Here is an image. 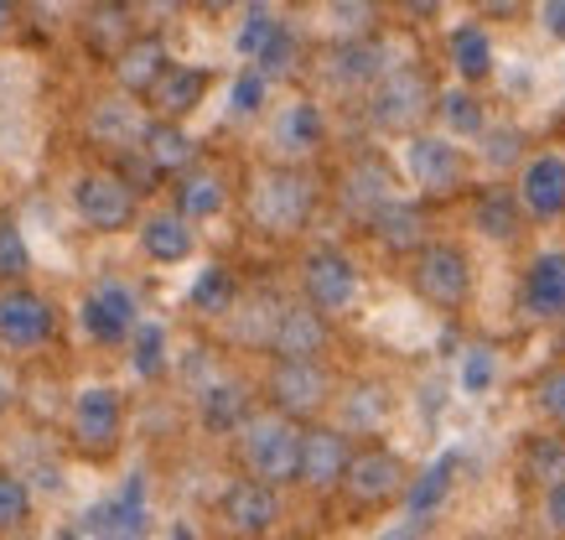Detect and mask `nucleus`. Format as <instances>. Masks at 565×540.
Returning a JSON list of instances; mask_svg holds the SVG:
<instances>
[{"label": "nucleus", "mask_w": 565, "mask_h": 540, "mask_svg": "<svg viewBox=\"0 0 565 540\" xmlns=\"http://www.w3.org/2000/svg\"><path fill=\"white\" fill-rule=\"evenodd\" d=\"M311 209H317V182L301 167H265L255 177V188H249V219L275 240L301 234Z\"/></svg>", "instance_id": "f257e3e1"}, {"label": "nucleus", "mask_w": 565, "mask_h": 540, "mask_svg": "<svg viewBox=\"0 0 565 540\" xmlns=\"http://www.w3.org/2000/svg\"><path fill=\"white\" fill-rule=\"evenodd\" d=\"M239 457L244 468H249V478H259V484H296V473H301V426L286 416H255L249 426L239 432Z\"/></svg>", "instance_id": "f03ea898"}, {"label": "nucleus", "mask_w": 565, "mask_h": 540, "mask_svg": "<svg viewBox=\"0 0 565 540\" xmlns=\"http://www.w3.org/2000/svg\"><path fill=\"white\" fill-rule=\"evenodd\" d=\"M436 84L426 78V68H390L369 94V120L374 130H415L436 109Z\"/></svg>", "instance_id": "7ed1b4c3"}, {"label": "nucleus", "mask_w": 565, "mask_h": 540, "mask_svg": "<svg viewBox=\"0 0 565 540\" xmlns=\"http://www.w3.org/2000/svg\"><path fill=\"white\" fill-rule=\"evenodd\" d=\"M265 395L270 411L286 421H307L332 401V374L322 364H291V359H275L265 374Z\"/></svg>", "instance_id": "20e7f679"}, {"label": "nucleus", "mask_w": 565, "mask_h": 540, "mask_svg": "<svg viewBox=\"0 0 565 540\" xmlns=\"http://www.w3.org/2000/svg\"><path fill=\"white\" fill-rule=\"evenodd\" d=\"M415 292L430 301V307H462L472 297V261H467L462 244H426L420 255H415Z\"/></svg>", "instance_id": "39448f33"}, {"label": "nucleus", "mask_w": 565, "mask_h": 540, "mask_svg": "<svg viewBox=\"0 0 565 540\" xmlns=\"http://www.w3.org/2000/svg\"><path fill=\"white\" fill-rule=\"evenodd\" d=\"M301 292H307V307H317L322 317L348 313L359 301V265L348 261L343 250L322 244L301 261Z\"/></svg>", "instance_id": "423d86ee"}, {"label": "nucleus", "mask_w": 565, "mask_h": 540, "mask_svg": "<svg viewBox=\"0 0 565 540\" xmlns=\"http://www.w3.org/2000/svg\"><path fill=\"white\" fill-rule=\"evenodd\" d=\"M52 332H57V313H52V301L32 286H6L0 292V343L6 349H42Z\"/></svg>", "instance_id": "0eeeda50"}, {"label": "nucleus", "mask_w": 565, "mask_h": 540, "mask_svg": "<svg viewBox=\"0 0 565 540\" xmlns=\"http://www.w3.org/2000/svg\"><path fill=\"white\" fill-rule=\"evenodd\" d=\"M125 432V401L109 384H84L73 401V442L84 453H115Z\"/></svg>", "instance_id": "6e6552de"}, {"label": "nucleus", "mask_w": 565, "mask_h": 540, "mask_svg": "<svg viewBox=\"0 0 565 540\" xmlns=\"http://www.w3.org/2000/svg\"><path fill=\"white\" fill-rule=\"evenodd\" d=\"M73 203H78V219L99 234H115V229L130 224L136 213V188L115 172H84L73 182Z\"/></svg>", "instance_id": "1a4fd4ad"}, {"label": "nucleus", "mask_w": 565, "mask_h": 540, "mask_svg": "<svg viewBox=\"0 0 565 540\" xmlns=\"http://www.w3.org/2000/svg\"><path fill=\"white\" fill-rule=\"evenodd\" d=\"M348 499H359V505H390V499H405V488H411V473L399 463V453L390 447H359L353 463H348Z\"/></svg>", "instance_id": "9d476101"}, {"label": "nucleus", "mask_w": 565, "mask_h": 540, "mask_svg": "<svg viewBox=\"0 0 565 540\" xmlns=\"http://www.w3.org/2000/svg\"><path fill=\"white\" fill-rule=\"evenodd\" d=\"M78 322H84V332L94 343H125V338L140 328L136 292H130L125 280H99L84 297V307H78Z\"/></svg>", "instance_id": "9b49d317"}, {"label": "nucleus", "mask_w": 565, "mask_h": 540, "mask_svg": "<svg viewBox=\"0 0 565 540\" xmlns=\"http://www.w3.org/2000/svg\"><path fill=\"white\" fill-rule=\"evenodd\" d=\"M223 525L244 540H265L280 525V494L259 478H239V484L223 488V505H218Z\"/></svg>", "instance_id": "f8f14e48"}, {"label": "nucleus", "mask_w": 565, "mask_h": 540, "mask_svg": "<svg viewBox=\"0 0 565 540\" xmlns=\"http://www.w3.org/2000/svg\"><path fill=\"white\" fill-rule=\"evenodd\" d=\"M327 338H332L327 317L317 307H307V301H291V307H280V317H275L270 353L275 359H291V364H322Z\"/></svg>", "instance_id": "ddd939ff"}, {"label": "nucleus", "mask_w": 565, "mask_h": 540, "mask_svg": "<svg viewBox=\"0 0 565 540\" xmlns=\"http://www.w3.org/2000/svg\"><path fill=\"white\" fill-rule=\"evenodd\" d=\"M146 525H151V509H146V478L130 473V484L104 499L84 515V536L94 540H146Z\"/></svg>", "instance_id": "4468645a"}, {"label": "nucleus", "mask_w": 565, "mask_h": 540, "mask_svg": "<svg viewBox=\"0 0 565 540\" xmlns=\"http://www.w3.org/2000/svg\"><path fill=\"white\" fill-rule=\"evenodd\" d=\"M348 463H353V447H348L343 426H307L301 432V473H296V484L327 494V488H338L348 478Z\"/></svg>", "instance_id": "2eb2a0df"}, {"label": "nucleus", "mask_w": 565, "mask_h": 540, "mask_svg": "<svg viewBox=\"0 0 565 540\" xmlns=\"http://www.w3.org/2000/svg\"><path fill=\"white\" fill-rule=\"evenodd\" d=\"M405 172H411V182L420 192H436V198H441V192H451L462 182L467 161L446 136H411V146H405Z\"/></svg>", "instance_id": "dca6fc26"}, {"label": "nucleus", "mask_w": 565, "mask_h": 540, "mask_svg": "<svg viewBox=\"0 0 565 540\" xmlns=\"http://www.w3.org/2000/svg\"><path fill=\"white\" fill-rule=\"evenodd\" d=\"M519 203L530 219H561L565 213V157L561 151H540L524 161L519 172Z\"/></svg>", "instance_id": "f3484780"}, {"label": "nucleus", "mask_w": 565, "mask_h": 540, "mask_svg": "<svg viewBox=\"0 0 565 540\" xmlns=\"http://www.w3.org/2000/svg\"><path fill=\"white\" fill-rule=\"evenodd\" d=\"M172 68L177 63L161 36H136V42H125L120 53H115V78H120V88L130 99H136V94H156Z\"/></svg>", "instance_id": "a211bd4d"}, {"label": "nucleus", "mask_w": 565, "mask_h": 540, "mask_svg": "<svg viewBox=\"0 0 565 540\" xmlns=\"http://www.w3.org/2000/svg\"><path fill=\"white\" fill-rule=\"evenodd\" d=\"M524 313L540 322H565V250H540L524 271Z\"/></svg>", "instance_id": "6ab92c4d"}, {"label": "nucleus", "mask_w": 565, "mask_h": 540, "mask_svg": "<svg viewBox=\"0 0 565 540\" xmlns=\"http://www.w3.org/2000/svg\"><path fill=\"white\" fill-rule=\"evenodd\" d=\"M146 130H151V120H140V105H130V94L99 99L94 115H88V140L109 146V151H136L146 140Z\"/></svg>", "instance_id": "aec40b11"}, {"label": "nucleus", "mask_w": 565, "mask_h": 540, "mask_svg": "<svg viewBox=\"0 0 565 540\" xmlns=\"http://www.w3.org/2000/svg\"><path fill=\"white\" fill-rule=\"evenodd\" d=\"M394 203V172L384 167L379 157H359V161H348V172H343V209L348 213H359L363 224L374 219L379 209H390Z\"/></svg>", "instance_id": "412c9836"}, {"label": "nucleus", "mask_w": 565, "mask_h": 540, "mask_svg": "<svg viewBox=\"0 0 565 540\" xmlns=\"http://www.w3.org/2000/svg\"><path fill=\"white\" fill-rule=\"evenodd\" d=\"M390 73V53H384V42L374 36H359V42H338L332 53H327V78L338 88H363V84H379Z\"/></svg>", "instance_id": "4be33fe9"}, {"label": "nucleus", "mask_w": 565, "mask_h": 540, "mask_svg": "<svg viewBox=\"0 0 565 540\" xmlns=\"http://www.w3.org/2000/svg\"><path fill=\"white\" fill-rule=\"evenodd\" d=\"M369 234H374L390 255H420L426 250V213H420V203H411V198H394L390 209H379L374 219H369Z\"/></svg>", "instance_id": "5701e85b"}, {"label": "nucleus", "mask_w": 565, "mask_h": 540, "mask_svg": "<svg viewBox=\"0 0 565 540\" xmlns=\"http://www.w3.org/2000/svg\"><path fill=\"white\" fill-rule=\"evenodd\" d=\"M198 421H203L213 436H228V432H244L249 426V390L239 380H213L198 390Z\"/></svg>", "instance_id": "b1692460"}, {"label": "nucleus", "mask_w": 565, "mask_h": 540, "mask_svg": "<svg viewBox=\"0 0 565 540\" xmlns=\"http://www.w3.org/2000/svg\"><path fill=\"white\" fill-rule=\"evenodd\" d=\"M457 468H462V453L451 447V453H441L430 468L415 473L411 488H405V515H411V520H430V515L446 505L451 484H457Z\"/></svg>", "instance_id": "393cba45"}, {"label": "nucleus", "mask_w": 565, "mask_h": 540, "mask_svg": "<svg viewBox=\"0 0 565 540\" xmlns=\"http://www.w3.org/2000/svg\"><path fill=\"white\" fill-rule=\"evenodd\" d=\"M322 140H327V120L311 99H291L280 109V120H275V151L280 157H311Z\"/></svg>", "instance_id": "a878e982"}, {"label": "nucleus", "mask_w": 565, "mask_h": 540, "mask_svg": "<svg viewBox=\"0 0 565 540\" xmlns=\"http://www.w3.org/2000/svg\"><path fill=\"white\" fill-rule=\"evenodd\" d=\"M140 157L151 161V172L188 177L192 161H198V140H192L177 120H151V130H146V140H140Z\"/></svg>", "instance_id": "bb28decb"}, {"label": "nucleus", "mask_w": 565, "mask_h": 540, "mask_svg": "<svg viewBox=\"0 0 565 540\" xmlns=\"http://www.w3.org/2000/svg\"><path fill=\"white\" fill-rule=\"evenodd\" d=\"M472 224H478V234H488V240L509 244L524 234V203H519L514 188H482L478 203H472Z\"/></svg>", "instance_id": "cd10ccee"}, {"label": "nucleus", "mask_w": 565, "mask_h": 540, "mask_svg": "<svg viewBox=\"0 0 565 540\" xmlns=\"http://www.w3.org/2000/svg\"><path fill=\"white\" fill-rule=\"evenodd\" d=\"M140 250L151 255L156 265H182L192 255V229L182 213H151L140 224Z\"/></svg>", "instance_id": "c85d7f7f"}, {"label": "nucleus", "mask_w": 565, "mask_h": 540, "mask_svg": "<svg viewBox=\"0 0 565 540\" xmlns=\"http://www.w3.org/2000/svg\"><path fill=\"white\" fill-rule=\"evenodd\" d=\"M446 53H451V68H457V78L462 84H482L488 73H493V36L482 32V27H457V32L446 36Z\"/></svg>", "instance_id": "c756f323"}, {"label": "nucleus", "mask_w": 565, "mask_h": 540, "mask_svg": "<svg viewBox=\"0 0 565 540\" xmlns=\"http://www.w3.org/2000/svg\"><path fill=\"white\" fill-rule=\"evenodd\" d=\"M223 203H228V188H223L218 172H188L177 177V213L182 219H218Z\"/></svg>", "instance_id": "7c9ffc66"}, {"label": "nucleus", "mask_w": 565, "mask_h": 540, "mask_svg": "<svg viewBox=\"0 0 565 540\" xmlns=\"http://www.w3.org/2000/svg\"><path fill=\"white\" fill-rule=\"evenodd\" d=\"M524 478L530 484H540L550 494L555 484H565V436L561 432H534L530 442H524Z\"/></svg>", "instance_id": "2f4dec72"}, {"label": "nucleus", "mask_w": 565, "mask_h": 540, "mask_svg": "<svg viewBox=\"0 0 565 540\" xmlns=\"http://www.w3.org/2000/svg\"><path fill=\"white\" fill-rule=\"evenodd\" d=\"M207 94V73L203 68H188V63H177L161 88H156V105H161V120H177V115H188V109L203 105Z\"/></svg>", "instance_id": "473e14b6"}, {"label": "nucleus", "mask_w": 565, "mask_h": 540, "mask_svg": "<svg viewBox=\"0 0 565 540\" xmlns=\"http://www.w3.org/2000/svg\"><path fill=\"white\" fill-rule=\"evenodd\" d=\"M280 32H286V21L275 17V6H249L239 21V32H234V53L249 57V68H255L259 57H265V47H270Z\"/></svg>", "instance_id": "72a5a7b5"}, {"label": "nucleus", "mask_w": 565, "mask_h": 540, "mask_svg": "<svg viewBox=\"0 0 565 540\" xmlns=\"http://www.w3.org/2000/svg\"><path fill=\"white\" fill-rule=\"evenodd\" d=\"M390 416V390L384 384H353L343 395V426L348 432H379Z\"/></svg>", "instance_id": "f704fd0d"}, {"label": "nucleus", "mask_w": 565, "mask_h": 540, "mask_svg": "<svg viewBox=\"0 0 565 540\" xmlns=\"http://www.w3.org/2000/svg\"><path fill=\"white\" fill-rule=\"evenodd\" d=\"M234 297H239V286H234V271H228V265H203L198 280H192V292H188V301L198 307V313H207V317L228 313Z\"/></svg>", "instance_id": "c9c22d12"}, {"label": "nucleus", "mask_w": 565, "mask_h": 540, "mask_svg": "<svg viewBox=\"0 0 565 540\" xmlns=\"http://www.w3.org/2000/svg\"><path fill=\"white\" fill-rule=\"evenodd\" d=\"M172 364V353H167V328L161 322H140L130 332V369H136L140 380H161Z\"/></svg>", "instance_id": "e433bc0d"}, {"label": "nucleus", "mask_w": 565, "mask_h": 540, "mask_svg": "<svg viewBox=\"0 0 565 540\" xmlns=\"http://www.w3.org/2000/svg\"><path fill=\"white\" fill-rule=\"evenodd\" d=\"M436 109H441L451 136H488V120H482V105L472 88H446L441 99H436Z\"/></svg>", "instance_id": "4c0bfd02"}, {"label": "nucleus", "mask_w": 565, "mask_h": 540, "mask_svg": "<svg viewBox=\"0 0 565 540\" xmlns=\"http://www.w3.org/2000/svg\"><path fill=\"white\" fill-rule=\"evenodd\" d=\"M265 94H270V78L259 68H239V78L228 84V115H239V120L259 115V109H265Z\"/></svg>", "instance_id": "58836bf2"}, {"label": "nucleus", "mask_w": 565, "mask_h": 540, "mask_svg": "<svg viewBox=\"0 0 565 540\" xmlns=\"http://www.w3.org/2000/svg\"><path fill=\"white\" fill-rule=\"evenodd\" d=\"M457 384H462V395H488L498 384V353L493 349H467L462 353V369H457Z\"/></svg>", "instance_id": "ea45409f"}, {"label": "nucleus", "mask_w": 565, "mask_h": 540, "mask_svg": "<svg viewBox=\"0 0 565 540\" xmlns=\"http://www.w3.org/2000/svg\"><path fill=\"white\" fill-rule=\"evenodd\" d=\"M32 520V488L17 473H0V530H17Z\"/></svg>", "instance_id": "a19ab883"}, {"label": "nucleus", "mask_w": 565, "mask_h": 540, "mask_svg": "<svg viewBox=\"0 0 565 540\" xmlns=\"http://www.w3.org/2000/svg\"><path fill=\"white\" fill-rule=\"evenodd\" d=\"M136 42V36H130V11H125V6H99V11H94V17H88V42H94V47H109V42Z\"/></svg>", "instance_id": "79ce46f5"}, {"label": "nucleus", "mask_w": 565, "mask_h": 540, "mask_svg": "<svg viewBox=\"0 0 565 540\" xmlns=\"http://www.w3.org/2000/svg\"><path fill=\"white\" fill-rule=\"evenodd\" d=\"M32 271V250L21 240L17 224H0V280H21Z\"/></svg>", "instance_id": "37998d69"}, {"label": "nucleus", "mask_w": 565, "mask_h": 540, "mask_svg": "<svg viewBox=\"0 0 565 540\" xmlns=\"http://www.w3.org/2000/svg\"><path fill=\"white\" fill-rule=\"evenodd\" d=\"M519 157H524V136H519L514 125H498V130L482 136V161L488 167H514Z\"/></svg>", "instance_id": "c03bdc74"}, {"label": "nucleus", "mask_w": 565, "mask_h": 540, "mask_svg": "<svg viewBox=\"0 0 565 540\" xmlns=\"http://www.w3.org/2000/svg\"><path fill=\"white\" fill-rule=\"evenodd\" d=\"M296 47H301V42H296V32H291V27H286V32H280V36H275V42H270V47H265V57H259L255 68L265 73L270 84H275V78H286V73L296 68Z\"/></svg>", "instance_id": "a18cd8bd"}, {"label": "nucleus", "mask_w": 565, "mask_h": 540, "mask_svg": "<svg viewBox=\"0 0 565 540\" xmlns=\"http://www.w3.org/2000/svg\"><path fill=\"white\" fill-rule=\"evenodd\" d=\"M534 405H540L550 421H561L565 426V364H555V369L540 374V384H534Z\"/></svg>", "instance_id": "49530a36"}, {"label": "nucleus", "mask_w": 565, "mask_h": 540, "mask_svg": "<svg viewBox=\"0 0 565 540\" xmlns=\"http://www.w3.org/2000/svg\"><path fill=\"white\" fill-rule=\"evenodd\" d=\"M369 17H374V6H332V27L343 32V42H359Z\"/></svg>", "instance_id": "de8ad7c7"}, {"label": "nucleus", "mask_w": 565, "mask_h": 540, "mask_svg": "<svg viewBox=\"0 0 565 540\" xmlns=\"http://www.w3.org/2000/svg\"><path fill=\"white\" fill-rule=\"evenodd\" d=\"M540 27H545L555 42H565V0H545V6H540Z\"/></svg>", "instance_id": "09e8293b"}, {"label": "nucleus", "mask_w": 565, "mask_h": 540, "mask_svg": "<svg viewBox=\"0 0 565 540\" xmlns=\"http://www.w3.org/2000/svg\"><path fill=\"white\" fill-rule=\"evenodd\" d=\"M426 530H430V520H411V515H405V520H394L379 540H426Z\"/></svg>", "instance_id": "8fccbe9b"}, {"label": "nucleus", "mask_w": 565, "mask_h": 540, "mask_svg": "<svg viewBox=\"0 0 565 540\" xmlns=\"http://www.w3.org/2000/svg\"><path fill=\"white\" fill-rule=\"evenodd\" d=\"M545 525L565 536V484H555V488L545 494Z\"/></svg>", "instance_id": "3c124183"}, {"label": "nucleus", "mask_w": 565, "mask_h": 540, "mask_svg": "<svg viewBox=\"0 0 565 540\" xmlns=\"http://www.w3.org/2000/svg\"><path fill=\"white\" fill-rule=\"evenodd\" d=\"M11 401H17V380L0 369V416H6V405H11Z\"/></svg>", "instance_id": "603ef678"}, {"label": "nucleus", "mask_w": 565, "mask_h": 540, "mask_svg": "<svg viewBox=\"0 0 565 540\" xmlns=\"http://www.w3.org/2000/svg\"><path fill=\"white\" fill-rule=\"evenodd\" d=\"M57 540H84V530H63V536H57Z\"/></svg>", "instance_id": "864d4df0"}, {"label": "nucleus", "mask_w": 565, "mask_h": 540, "mask_svg": "<svg viewBox=\"0 0 565 540\" xmlns=\"http://www.w3.org/2000/svg\"><path fill=\"white\" fill-rule=\"evenodd\" d=\"M6 21H11V6H0V32H6Z\"/></svg>", "instance_id": "5fc2aeb1"}, {"label": "nucleus", "mask_w": 565, "mask_h": 540, "mask_svg": "<svg viewBox=\"0 0 565 540\" xmlns=\"http://www.w3.org/2000/svg\"><path fill=\"white\" fill-rule=\"evenodd\" d=\"M561 349H565V322H561Z\"/></svg>", "instance_id": "6e6d98bb"}]
</instances>
